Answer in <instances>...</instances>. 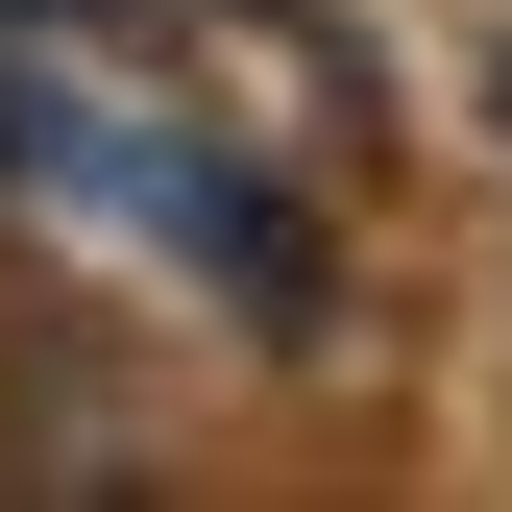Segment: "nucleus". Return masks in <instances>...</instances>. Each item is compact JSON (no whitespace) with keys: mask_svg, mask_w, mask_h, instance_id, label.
<instances>
[{"mask_svg":"<svg viewBox=\"0 0 512 512\" xmlns=\"http://www.w3.org/2000/svg\"><path fill=\"white\" fill-rule=\"evenodd\" d=\"M488 98H512V74H488Z\"/></svg>","mask_w":512,"mask_h":512,"instance_id":"nucleus-1","label":"nucleus"}]
</instances>
